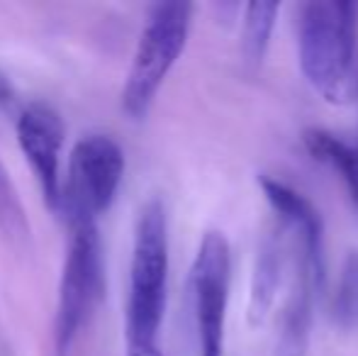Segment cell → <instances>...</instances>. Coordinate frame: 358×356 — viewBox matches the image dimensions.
Instances as JSON below:
<instances>
[{"label":"cell","instance_id":"8","mask_svg":"<svg viewBox=\"0 0 358 356\" xmlns=\"http://www.w3.org/2000/svg\"><path fill=\"white\" fill-rule=\"evenodd\" d=\"M259 185L264 190L268 205L278 213V218L283 220L287 227L300 234L302 259L310 266L315 288L322 290L327 283V247H324V222H322L320 210L302 193H297L295 188L285 185L283 180L259 176Z\"/></svg>","mask_w":358,"mask_h":356},{"label":"cell","instance_id":"1","mask_svg":"<svg viewBox=\"0 0 358 356\" xmlns=\"http://www.w3.org/2000/svg\"><path fill=\"white\" fill-rule=\"evenodd\" d=\"M169 295V220L159 198L144 203L134 229L127 300V356H164L159 329Z\"/></svg>","mask_w":358,"mask_h":356},{"label":"cell","instance_id":"11","mask_svg":"<svg viewBox=\"0 0 358 356\" xmlns=\"http://www.w3.org/2000/svg\"><path fill=\"white\" fill-rule=\"evenodd\" d=\"M302 142H305V149L315 162L327 164L339 173L351 195V203L358 208V147H351L336 134L317 127L305 129Z\"/></svg>","mask_w":358,"mask_h":356},{"label":"cell","instance_id":"7","mask_svg":"<svg viewBox=\"0 0 358 356\" xmlns=\"http://www.w3.org/2000/svg\"><path fill=\"white\" fill-rule=\"evenodd\" d=\"M66 124L57 108L34 100L17 118V142L52 210L62 208V149Z\"/></svg>","mask_w":358,"mask_h":356},{"label":"cell","instance_id":"10","mask_svg":"<svg viewBox=\"0 0 358 356\" xmlns=\"http://www.w3.org/2000/svg\"><path fill=\"white\" fill-rule=\"evenodd\" d=\"M285 271V244L283 234L278 229H271L261 237V244L256 249L254 273L249 285V305H246V320L249 327L259 329L266 325L268 315L273 313L275 298L283 285Z\"/></svg>","mask_w":358,"mask_h":356},{"label":"cell","instance_id":"12","mask_svg":"<svg viewBox=\"0 0 358 356\" xmlns=\"http://www.w3.org/2000/svg\"><path fill=\"white\" fill-rule=\"evenodd\" d=\"M280 13V3H254L244 10V32H241V57L249 69H259L268 52L271 34Z\"/></svg>","mask_w":358,"mask_h":356},{"label":"cell","instance_id":"9","mask_svg":"<svg viewBox=\"0 0 358 356\" xmlns=\"http://www.w3.org/2000/svg\"><path fill=\"white\" fill-rule=\"evenodd\" d=\"M315 280H312L310 266L300 259L292 276L290 293L285 298L283 313L278 325V342H275V356H307L312 337V318H315Z\"/></svg>","mask_w":358,"mask_h":356},{"label":"cell","instance_id":"13","mask_svg":"<svg viewBox=\"0 0 358 356\" xmlns=\"http://www.w3.org/2000/svg\"><path fill=\"white\" fill-rule=\"evenodd\" d=\"M334 320L344 329H358V252H349L334 295Z\"/></svg>","mask_w":358,"mask_h":356},{"label":"cell","instance_id":"4","mask_svg":"<svg viewBox=\"0 0 358 356\" xmlns=\"http://www.w3.org/2000/svg\"><path fill=\"white\" fill-rule=\"evenodd\" d=\"M190 20H193L190 3L176 0L151 8L122 88V110L129 120H142L149 113L161 83L183 54Z\"/></svg>","mask_w":358,"mask_h":356},{"label":"cell","instance_id":"14","mask_svg":"<svg viewBox=\"0 0 358 356\" xmlns=\"http://www.w3.org/2000/svg\"><path fill=\"white\" fill-rule=\"evenodd\" d=\"M0 229L13 239H24L29 234L24 205L3 162H0Z\"/></svg>","mask_w":358,"mask_h":356},{"label":"cell","instance_id":"6","mask_svg":"<svg viewBox=\"0 0 358 356\" xmlns=\"http://www.w3.org/2000/svg\"><path fill=\"white\" fill-rule=\"evenodd\" d=\"M231 280V252L229 242L222 232H208L195 254L190 271L195 305V325H198L200 356H222L224 349V320L229 303Z\"/></svg>","mask_w":358,"mask_h":356},{"label":"cell","instance_id":"3","mask_svg":"<svg viewBox=\"0 0 358 356\" xmlns=\"http://www.w3.org/2000/svg\"><path fill=\"white\" fill-rule=\"evenodd\" d=\"M69 225H71V237L59 285L54 356L71 354L80 329L90 322L105 298V257L98 222L78 220Z\"/></svg>","mask_w":358,"mask_h":356},{"label":"cell","instance_id":"5","mask_svg":"<svg viewBox=\"0 0 358 356\" xmlns=\"http://www.w3.org/2000/svg\"><path fill=\"white\" fill-rule=\"evenodd\" d=\"M124 176V152L110 134H85L76 142L62 188L69 222L93 220L113 205Z\"/></svg>","mask_w":358,"mask_h":356},{"label":"cell","instance_id":"2","mask_svg":"<svg viewBox=\"0 0 358 356\" xmlns=\"http://www.w3.org/2000/svg\"><path fill=\"white\" fill-rule=\"evenodd\" d=\"M358 5L346 0H312L297 15V54L310 86L329 103L354 95Z\"/></svg>","mask_w":358,"mask_h":356}]
</instances>
